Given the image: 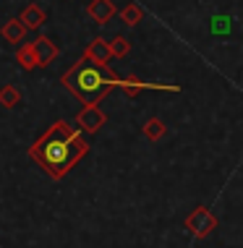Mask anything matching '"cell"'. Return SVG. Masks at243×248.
<instances>
[{
  "label": "cell",
  "mask_w": 243,
  "mask_h": 248,
  "mask_svg": "<svg viewBox=\"0 0 243 248\" xmlns=\"http://www.w3.org/2000/svg\"><path fill=\"white\" fill-rule=\"evenodd\" d=\"M86 152H89V141L84 139V133L65 120H55L29 146V157L55 180L68 175L79 159L86 157Z\"/></svg>",
  "instance_id": "1"
},
{
  "label": "cell",
  "mask_w": 243,
  "mask_h": 248,
  "mask_svg": "<svg viewBox=\"0 0 243 248\" xmlns=\"http://www.w3.org/2000/svg\"><path fill=\"white\" fill-rule=\"evenodd\" d=\"M63 86L71 92L76 99L84 105H97L105 94H110V89L120 86V76L110 65L94 63V60L81 55L79 63H73L68 71L63 73Z\"/></svg>",
  "instance_id": "2"
},
{
  "label": "cell",
  "mask_w": 243,
  "mask_h": 248,
  "mask_svg": "<svg viewBox=\"0 0 243 248\" xmlns=\"http://www.w3.org/2000/svg\"><path fill=\"white\" fill-rule=\"evenodd\" d=\"M186 230L194 238H207L209 232L217 230V217L207 209V206H196L191 214L186 217Z\"/></svg>",
  "instance_id": "3"
},
{
  "label": "cell",
  "mask_w": 243,
  "mask_h": 248,
  "mask_svg": "<svg viewBox=\"0 0 243 248\" xmlns=\"http://www.w3.org/2000/svg\"><path fill=\"white\" fill-rule=\"evenodd\" d=\"M105 120H107L105 112L99 110L97 105H84V110L76 115V123H79V128L84 133H97L105 125Z\"/></svg>",
  "instance_id": "4"
},
{
  "label": "cell",
  "mask_w": 243,
  "mask_h": 248,
  "mask_svg": "<svg viewBox=\"0 0 243 248\" xmlns=\"http://www.w3.org/2000/svg\"><path fill=\"white\" fill-rule=\"evenodd\" d=\"M86 13H89L92 21L107 24V21H110V18L118 13V8L113 5V0H92V3L86 5Z\"/></svg>",
  "instance_id": "5"
},
{
  "label": "cell",
  "mask_w": 243,
  "mask_h": 248,
  "mask_svg": "<svg viewBox=\"0 0 243 248\" xmlns=\"http://www.w3.org/2000/svg\"><path fill=\"white\" fill-rule=\"evenodd\" d=\"M84 58L94 60V63H102V65H107V63H110V58H113L110 42H107V39H102V37H94L92 42H89V47L84 50Z\"/></svg>",
  "instance_id": "6"
},
{
  "label": "cell",
  "mask_w": 243,
  "mask_h": 248,
  "mask_svg": "<svg viewBox=\"0 0 243 248\" xmlns=\"http://www.w3.org/2000/svg\"><path fill=\"white\" fill-rule=\"evenodd\" d=\"M32 45H34V52H37V63H39V68L50 65L52 60L58 58V45L52 42L50 37H37Z\"/></svg>",
  "instance_id": "7"
},
{
  "label": "cell",
  "mask_w": 243,
  "mask_h": 248,
  "mask_svg": "<svg viewBox=\"0 0 243 248\" xmlns=\"http://www.w3.org/2000/svg\"><path fill=\"white\" fill-rule=\"evenodd\" d=\"M18 18H21V21L26 24V29H34V31H37L39 26L47 21V13L39 8L37 3H32V5H26V8L21 11V16H18Z\"/></svg>",
  "instance_id": "8"
},
{
  "label": "cell",
  "mask_w": 243,
  "mask_h": 248,
  "mask_svg": "<svg viewBox=\"0 0 243 248\" xmlns=\"http://www.w3.org/2000/svg\"><path fill=\"white\" fill-rule=\"evenodd\" d=\"M26 24L21 21V18H11V21H5V26H3V39L5 42H21L24 39V34H26Z\"/></svg>",
  "instance_id": "9"
},
{
  "label": "cell",
  "mask_w": 243,
  "mask_h": 248,
  "mask_svg": "<svg viewBox=\"0 0 243 248\" xmlns=\"http://www.w3.org/2000/svg\"><path fill=\"white\" fill-rule=\"evenodd\" d=\"M16 63L21 65L24 71H34L39 68V63H37V52H34V45H21V47L16 50Z\"/></svg>",
  "instance_id": "10"
},
{
  "label": "cell",
  "mask_w": 243,
  "mask_h": 248,
  "mask_svg": "<svg viewBox=\"0 0 243 248\" xmlns=\"http://www.w3.org/2000/svg\"><path fill=\"white\" fill-rule=\"evenodd\" d=\"M141 131H144V139H149V141H162V139L167 136V125L162 123L160 118H149Z\"/></svg>",
  "instance_id": "11"
},
{
  "label": "cell",
  "mask_w": 243,
  "mask_h": 248,
  "mask_svg": "<svg viewBox=\"0 0 243 248\" xmlns=\"http://www.w3.org/2000/svg\"><path fill=\"white\" fill-rule=\"evenodd\" d=\"M141 18H144V8H141L139 3H128L120 8V21H123L126 26H136Z\"/></svg>",
  "instance_id": "12"
},
{
  "label": "cell",
  "mask_w": 243,
  "mask_h": 248,
  "mask_svg": "<svg viewBox=\"0 0 243 248\" xmlns=\"http://www.w3.org/2000/svg\"><path fill=\"white\" fill-rule=\"evenodd\" d=\"M0 105L8 107V110H13L16 105H21V92H18L13 84L0 86Z\"/></svg>",
  "instance_id": "13"
},
{
  "label": "cell",
  "mask_w": 243,
  "mask_h": 248,
  "mask_svg": "<svg viewBox=\"0 0 243 248\" xmlns=\"http://www.w3.org/2000/svg\"><path fill=\"white\" fill-rule=\"evenodd\" d=\"M110 50H113V58H123V55H128V50H131V42H128L123 34H118V37L110 39Z\"/></svg>",
  "instance_id": "14"
}]
</instances>
